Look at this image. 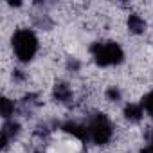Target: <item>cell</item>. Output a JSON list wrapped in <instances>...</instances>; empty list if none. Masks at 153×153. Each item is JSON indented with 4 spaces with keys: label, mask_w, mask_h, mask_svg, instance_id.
<instances>
[{
    "label": "cell",
    "mask_w": 153,
    "mask_h": 153,
    "mask_svg": "<svg viewBox=\"0 0 153 153\" xmlns=\"http://www.w3.org/2000/svg\"><path fill=\"white\" fill-rule=\"evenodd\" d=\"M79 67H81V63H79L78 59H74V58H72V59H68V63H67V68H68V70H72V72H78V70H79Z\"/></svg>",
    "instance_id": "cell-12"
},
{
    "label": "cell",
    "mask_w": 153,
    "mask_h": 153,
    "mask_svg": "<svg viewBox=\"0 0 153 153\" xmlns=\"http://www.w3.org/2000/svg\"><path fill=\"white\" fill-rule=\"evenodd\" d=\"M11 45H13V52L15 58L22 63H29L34 59L38 49H40V42L38 36L33 29L24 27V29H16L11 36Z\"/></svg>",
    "instance_id": "cell-1"
},
{
    "label": "cell",
    "mask_w": 153,
    "mask_h": 153,
    "mask_svg": "<svg viewBox=\"0 0 153 153\" xmlns=\"http://www.w3.org/2000/svg\"><path fill=\"white\" fill-rule=\"evenodd\" d=\"M126 27H128V31H130L131 34H142V33L146 31V20H144L140 15L131 13V15H128V18H126Z\"/></svg>",
    "instance_id": "cell-7"
},
{
    "label": "cell",
    "mask_w": 153,
    "mask_h": 153,
    "mask_svg": "<svg viewBox=\"0 0 153 153\" xmlns=\"http://www.w3.org/2000/svg\"><path fill=\"white\" fill-rule=\"evenodd\" d=\"M142 108L146 110V114L149 117H153V90L148 92L144 97H142Z\"/></svg>",
    "instance_id": "cell-11"
},
{
    "label": "cell",
    "mask_w": 153,
    "mask_h": 153,
    "mask_svg": "<svg viewBox=\"0 0 153 153\" xmlns=\"http://www.w3.org/2000/svg\"><path fill=\"white\" fill-rule=\"evenodd\" d=\"M0 114L6 121L11 119V115H15V101H11L9 97H2L0 99Z\"/></svg>",
    "instance_id": "cell-9"
},
{
    "label": "cell",
    "mask_w": 153,
    "mask_h": 153,
    "mask_svg": "<svg viewBox=\"0 0 153 153\" xmlns=\"http://www.w3.org/2000/svg\"><path fill=\"white\" fill-rule=\"evenodd\" d=\"M61 130L68 135H72L74 139L78 140H88L90 135H88V126L79 123V121H67L61 124Z\"/></svg>",
    "instance_id": "cell-4"
},
{
    "label": "cell",
    "mask_w": 153,
    "mask_h": 153,
    "mask_svg": "<svg viewBox=\"0 0 153 153\" xmlns=\"http://www.w3.org/2000/svg\"><path fill=\"white\" fill-rule=\"evenodd\" d=\"M88 135L90 140L97 146H105L112 140L114 137V124L105 114H92L88 117Z\"/></svg>",
    "instance_id": "cell-3"
},
{
    "label": "cell",
    "mask_w": 153,
    "mask_h": 153,
    "mask_svg": "<svg viewBox=\"0 0 153 153\" xmlns=\"http://www.w3.org/2000/svg\"><path fill=\"white\" fill-rule=\"evenodd\" d=\"M90 54L99 67H115L124 61V51L117 42H96L90 45Z\"/></svg>",
    "instance_id": "cell-2"
},
{
    "label": "cell",
    "mask_w": 153,
    "mask_h": 153,
    "mask_svg": "<svg viewBox=\"0 0 153 153\" xmlns=\"http://www.w3.org/2000/svg\"><path fill=\"white\" fill-rule=\"evenodd\" d=\"M105 96H106V99H108L110 103H119V101L123 99V92H121V88L115 87V85L108 87L106 92H105Z\"/></svg>",
    "instance_id": "cell-10"
},
{
    "label": "cell",
    "mask_w": 153,
    "mask_h": 153,
    "mask_svg": "<svg viewBox=\"0 0 153 153\" xmlns=\"http://www.w3.org/2000/svg\"><path fill=\"white\" fill-rule=\"evenodd\" d=\"M13 79H15V81H24V79H25V74H24L22 70L15 68V70H13Z\"/></svg>",
    "instance_id": "cell-13"
},
{
    "label": "cell",
    "mask_w": 153,
    "mask_h": 153,
    "mask_svg": "<svg viewBox=\"0 0 153 153\" xmlns=\"http://www.w3.org/2000/svg\"><path fill=\"white\" fill-rule=\"evenodd\" d=\"M139 153H153V144H149V146H144Z\"/></svg>",
    "instance_id": "cell-14"
},
{
    "label": "cell",
    "mask_w": 153,
    "mask_h": 153,
    "mask_svg": "<svg viewBox=\"0 0 153 153\" xmlns=\"http://www.w3.org/2000/svg\"><path fill=\"white\" fill-rule=\"evenodd\" d=\"M148 140L153 144V128H151V130H149V133H148Z\"/></svg>",
    "instance_id": "cell-15"
},
{
    "label": "cell",
    "mask_w": 153,
    "mask_h": 153,
    "mask_svg": "<svg viewBox=\"0 0 153 153\" xmlns=\"http://www.w3.org/2000/svg\"><path fill=\"white\" fill-rule=\"evenodd\" d=\"M52 96H54V99H56L58 103H61V105L70 103V101H72V97H74L70 85H68V83H65V81H59V83H56V85H54V88H52Z\"/></svg>",
    "instance_id": "cell-6"
},
{
    "label": "cell",
    "mask_w": 153,
    "mask_h": 153,
    "mask_svg": "<svg viewBox=\"0 0 153 153\" xmlns=\"http://www.w3.org/2000/svg\"><path fill=\"white\" fill-rule=\"evenodd\" d=\"M20 133V123L15 121V119H7L2 126V140H0V144H2V148L6 149L9 146V142Z\"/></svg>",
    "instance_id": "cell-5"
},
{
    "label": "cell",
    "mask_w": 153,
    "mask_h": 153,
    "mask_svg": "<svg viewBox=\"0 0 153 153\" xmlns=\"http://www.w3.org/2000/svg\"><path fill=\"white\" fill-rule=\"evenodd\" d=\"M123 115L126 121L130 123H140L142 117H144V108L142 105H135V103H128L123 110Z\"/></svg>",
    "instance_id": "cell-8"
}]
</instances>
